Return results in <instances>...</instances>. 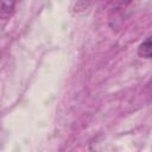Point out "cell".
<instances>
[{"instance_id":"obj_1","label":"cell","mask_w":152,"mask_h":152,"mask_svg":"<svg viewBox=\"0 0 152 152\" xmlns=\"http://www.w3.org/2000/svg\"><path fill=\"white\" fill-rule=\"evenodd\" d=\"M15 2L14 1H0V19L7 20L14 13Z\"/></svg>"},{"instance_id":"obj_2","label":"cell","mask_w":152,"mask_h":152,"mask_svg":"<svg viewBox=\"0 0 152 152\" xmlns=\"http://www.w3.org/2000/svg\"><path fill=\"white\" fill-rule=\"evenodd\" d=\"M151 52H152V44H151V37H147L138 48V55L142 58H151Z\"/></svg>"}]
</instances>
